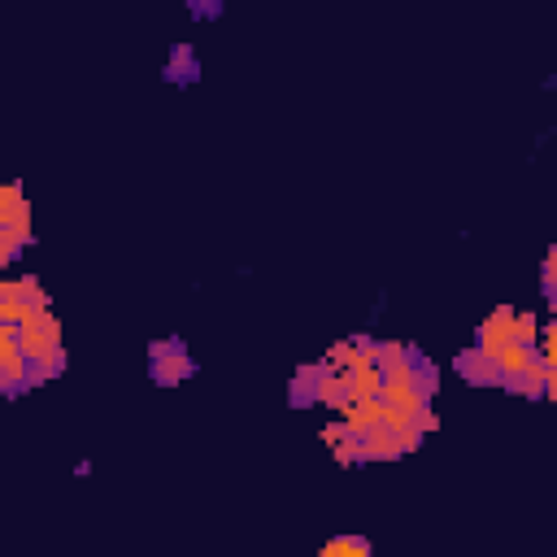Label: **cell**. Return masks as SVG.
<instances>
[{
    "mask_svg": "<svg viewBox=\"0 0 557 557\" xmlns=\"http://www.w3.org/2000/svg\"><path fill=\"white\" fill-rule=\"evenodd\" d=\"M148 374H152L157 387H178L183 379L196 374V357L187 352V344H183L178 335L152 339V344H148Z\"/></svg>",
    "mask_w": 557,
    "mask_h": 557,
    "instance_id": "obj_1",
    "label": "cell"
},
{
    "mask_svg": "<svg viewBox=\"0 0 557 557\" xmlns=\"http://www.w3.org/2000/svg\"><path fill=\"white\" fill-rule=\"evenodd\" d=\"M513 313L518 309H509V305H496L492 313H487V322H479V331H474V348H483V352H500V348H509V344H518V335H513Z\"/></svg>",
    "mask_w": 557,
    "mask_h": 557,
    "instance_id": "obj_2",
    "label": "cell"
},
{
    "mask_svg": "<svg viewBox=\"0 0 557 557\" xmlns=\"http://www.w3.org/2000/svg\"><path fill=\"white\" fill-rule=\"evenodd\" d=\"M453 370L461 374V383L470 387H500V370H496V357L483 352V348H466L453 357Z\"/></svg>",
    "mask_w": 557,
    "mask_h": 557,
    "instance_id": "obj_3",
    "label": "cell"
},
{
    "mask_svg": "<svg viewBox=\"0 0 557 557\" xmlns=\"http://www.w3.org/2000/svg\"><path fill=\"white\" fill-rule=\"evenodd\" d=\"M322 374H326V357L313 361V366H300V370L292 374V383H287V400H292L296 409L318 405V379H322Z\"/></svg>",
    "mask_w": 557,
    "mask_h": 557,
    "instance_id": "obj_4",
    "label": "cell"
},
{
    "mask_svg": "<svg viewBox=\"0 0 557 557\" xmlns=\"http://www.w3.org/2000/svg\"><path fill=\"white\" fill-rule=\"evenodd\" d=\"M165 78H170V83H196V78H200V61H196V48H191V44H174V48H170Z\"/></svg>",
    "mask_w": 557,
    "mask_h": 557,
    "instance_id": "obj_5",
    "label": "cell"
},
{
    "mask_svg": "<svg viewBox=\"0 0 557 557\" xmlns=\"http://www.w3.org/2000/svg\"><path fill=\"white\" fill-rule=\"evenodd\" d=\"M322 557H370V540H361V535H339V540L322 544Z\"/></svg>",
    "mask_w": 557,
    "mask_h": 557,
    "instance_id": "obj_6",
    "label": "cell"
},
{
    "mask_svg": "<svg viewBox=\"0 0 557 557\" xmlns=\"http://www.w3.org/2000/svg\"><path fill=\"white\" fill-rule=\"evenodd\" d=\"M553 274H557V248L544 252V265H540V287H544V300L553 305Z\"/></svg>",
    "mask_w": 557,
    "mask_h": 557,
    "instance_id": "obj_7",
    "label": "cell"
},
{
    "mask_svg": "<svg viewBox=\"0 0 557 557\" xmlns=\"http://www.w3.org/2000/svg\"><path fill=\"white\" fill-rule=\"evenodd\" d=\"M187 9H191V17H218L222 13V0H187Z\"/></svg>",
    "mask_w": 557,
    "mask_h": 557,
    "instance_id": "obj_8",
    "label": "cell"
}]
</instances>
